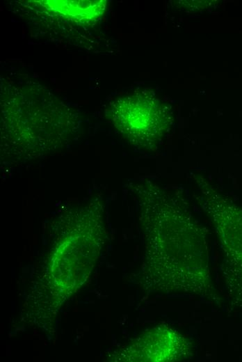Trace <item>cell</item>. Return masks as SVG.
<instances>
[{"label":"cell","instance_id":"cell-1","mask_svg":"<svg viewBox=\"0 0 242 362\" xmlns=\"http://www.w3.org/2000/svg\"><path fill=\"white\" fill-rule=\"evenodd\" d=\"M115 122L119 129L133 141L156 143L172 125L170 109L156 98L133 95L115 104Z\"/></svg>","mask_w":242,"mask_h":362},{"label":"cell","instance_id":"cell-2","mask_svg":"<svg viewBox=\"0 0 242 362\" xmlns=\"http://www.w3.org/2000/svg\"><path fill=\"white\" fill-rule=\"evenodd\" d=\"M200 203L211 217L227 259L242 266V209L221 194L200 175H193Z\"/></svg>","mask_w":242,"mask_h":362}]
</instances>
